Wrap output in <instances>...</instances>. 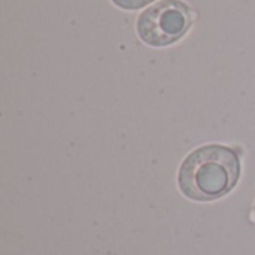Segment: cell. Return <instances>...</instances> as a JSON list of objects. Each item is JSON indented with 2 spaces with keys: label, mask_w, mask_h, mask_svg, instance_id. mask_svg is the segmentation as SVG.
I'll return each instance as SVG.
<instances>
[{
  "label": "cell",
  "mask_w": 255,
  "mask_h": 255,
  "mask_svg": "<svg viewBox=\"0 0 255 255\" xmlns=\"http://www.w3.org/2000/svg\"><path fill=\"white\" fill-rule=\"evenodd\" d=\"M193 24V10L181 0H161L145 9L137 19L139 37L151 46L179 40Z\"/></svg>",
  "instance_id": "2"
},
{
  "label": "cell",
  "mask_w": 255,
  "mask_h": 255,
  "mask_svg": "<svg viewBox=\"0 0 255 255\" xmlns=\"http://www.w3.org/2000/svg\"><path fill=\"white\" fill-rule=\"evenodd\" d=\"M118 7H123V9H128V10H133V9H140L146 4H149L151 1L154 0H112Z\"/></svg>",
  "instance_id": "3"
},
{
  "label": "cell",
  "mask_w": 255,
  "mask_h": 255,
  "mask_svg": "<svg viewBox=\"0 0 255 255\" xmlns=\"http://www.w3.org/2000/svg\"><path fill=\"white\" fill-rule=\"evenodd\" d=\"M254 218H255V205H254Z\"/></svg>",
  "instance_id": "4"
},
{
  "label": "cell",
  "mask_w": 255,
  "mask_h": 255,
  "mask_svg": "<svg viewBox=\"0 0 255 255\" xmlns=\"http://www.w3.org/2000/svg\"><path fill=\"white\" fill-rule=\"evenodd\" d=\"M241 176L239 154L223 145H206L193 151L181 164L178 185L196 202H212L229 194Z\"/></svg>",
  "instance_id": "1"
}]
</instances>
